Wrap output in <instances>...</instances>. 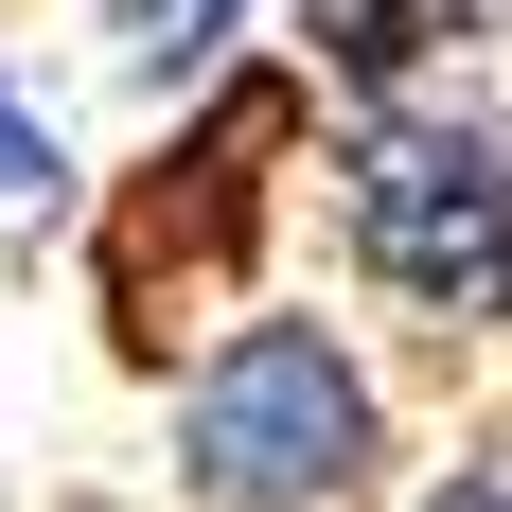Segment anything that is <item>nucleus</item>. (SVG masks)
<instances>
[{"label": "nucleus", "instance_id": "f257e3e1", "mask_svg": "<svg viewBox=\"0 0 512 512\" xmlns=\"http://www.w3.org/2000/svg\"><path fill=\"white\" fill-rule=\"evenodd\" d=\"M283 159H301V71H212V89L159 124L142 177H106L89 301H106V336L142 371H177L195 336L248 318V265H265V230H283Z\"/></svg>", "mask_w": 512, "mask_h": 512}, {"label": "nucleus", "instance_id": "f03ea898", "mask_svg": "<svg viewBox=\"0 0 512 512\" xmlns=\"http://www.w3.org/2000/svg\"><path fill=\"white\" fill-rule=\"evenodd\" d=\"M389 389L336 318L248 301L177 354V495L195 512H389Z\"/></svg>", "mask_w": 512, "mask_h": 512}, {"label": "nucleus", "instance_id": "7ed1b4c3", "mask_svg": "<svg viewBox=\"0 0 512 512\" xmlns=\"http://www.w3.org/2000/svg\"><path fill=\"white\" fill-rule=\"evenodd\" d=\"M336 265L424 336H512V124L477 89H389L336 142Z\"/></svg>", "mask_w": 512, "mask_h": 512}, {"label": "nucleus", "instance_id": "20e7f679", "mask_svg": "<svg viewBox=\"0 0 512 512\" xmlns=\"http://www.w3.org/2000/svg\"><path fill=\"white\" fill-rule=\"evenodd\" d=\"M495 18L512 0H301V89H354V106L442 89V53L495 36Z\"/></svg>", "mask_w": 512, "mask_h": 512}, {"label": "nucleus", "instance_id": "39448f33", "mask_svg": "<svg viewBox=\"0 0 512 512\" xmlns=\"http://www.w3.org/2000/svg\"><path fill=\"white\" fill-rule=\"evenodd\" d=\"M89 18H106V71L159 89V106H195L230 71V36H248V0H89Z\"/></svg>", "mask_w": 512, "mask_h": 512}, {"label": "nucleus", "instance_id": "423d86ee", "mask_svg": "<svg viewBox=\"0 0 512 512\" xmlns=\"http://www.w3.org/2000/svg\"><path fill=\"white\" fill-rule=\"evenodd\" d=\"M53 195H71V124L36 71H0V212H53Z\"/></svg>", "mask_w": 512, "mask_h": 512}, {"label": "nucleus", "instance_id": "0eeeda50", "mask_svg": "<svg viewBox=\"0 0 512 512\" xmlns=\"http://www.w3.org/2000/svg\"><path fill=\"white\" fill-rule=\"evenodd\" d=\"M0 512H18V495H0Z\"/></svg>", "mask_w": 512, "mask_h": 512}]
</instances>
